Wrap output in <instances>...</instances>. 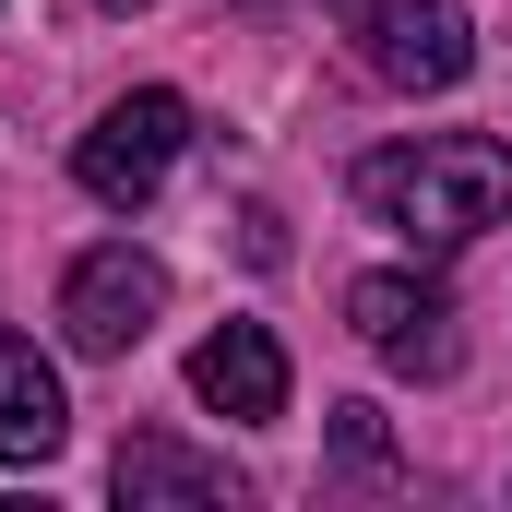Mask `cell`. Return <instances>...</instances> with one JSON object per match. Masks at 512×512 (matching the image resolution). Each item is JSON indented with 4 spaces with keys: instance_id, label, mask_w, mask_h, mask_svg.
<instances>
[{
    "instance_id": "1",
    "label": "cell",
    "mask_w": 512,
    "mask_h": 512,
    "mask_svg": "<svg viewBox=\"0 0 512 512\" xmlns=\"http://www.w3.org/2000/svg\"><path fill=\"white\" fill-rule=\"evenodd\" d=\"M358 215L393 227L405 251H465V239L512 227V143H489V131L382 143V155H358Z\"/></svg>"
},
{
    "instance_id": "2",
    "label": "cell",
    "mask_w": 512,
    "mask_h": 512,
    "mask_svg": "<svg viewBox=\"0 0 512 512\" xmlns=\"http://www.w3.org/2000/svg\"><path fill=\"white\" fill-rule=\"evenodd\" d=\"M179 143H191V108L167 96V84H131L108 120L72 143V179L108 203V215H143L155 191H167V167H179Z\"/></svg>"
},
{
    "instance_id": "3",
    "label": "cell",
    "mask_w": 512,
    "mask_h": 512,
    "mask_svg": "<svg viewBox=\"0 0 512 512\" xmlns=\"http://www.w3.org/2000/svg\"><path fill=\"white\" fill-rule=\"evenodd\" d=\"M155 310H167V262L108 239V251H84L60 274V334L84 346V358H131L143 334H155Z\"/></svg>"
},
{
    "instance_id": "4",
    "label": "cell",
    "mask_w": 512,
    "mask_h": 512,
    "mask_svg": "<svg viewBox=\"0 0 512 512\" xmlns=\"http://www.w3.org/2000/svg\"><path fill=\"white\" fill-rule=\"evenodd\" d=\"M346 24H358L370 72L405 84V96H441V84L477 72V24H465V0H346Z\"/></svg>"
},
{
    "instance_id": "5",
    "label": "cell",
    "mask_w": 512,
    "mask_h": 512,
    "mask_svg": "<svg viewBox=\"0 0 512 512\" xmlns=\"http://www.w3.org/2000/svg\"><path fill=\"white\" fill-rule=\"evenodd\" d=\"M346 322L370 334V358L405 382H441L453 370V286L441 274H358L346 286Z\"/></svg>"
},
{
    "instance_id": "6",
    "label": "cell",
    "mask_w": 512,
    "mask_h": 512,
    "mask_svg": "<svg viewBox=\"0 0 512 512\" xmlns=\"http://www.w3.org/2000/svg\"><path fill=\"white\" fill-rule=\"evenodd\" d=\"M191 393H203L215 417L262 429V417H286V346H274L262 322H215V334L191 346Z\"/></svg>"
},
{
    "instance_id": "7",
    "label": "cell",
    "mask_w": 512,
    "mask_h": 512,
    "mask_svg": "<svg viewBox=\"0 0 512 512\" xmlns=\"http://www.w3.org/2000/svg\"><path fill=\"white\" fill-rule=\"evenodd\" d=\"M60 429H72L60 370L36 358V334H0V465H48V453H60Z\"/></svg>"
},
{
    "instance_id": "8",
    "label": "cell",
    "mask_w": 512,
    "mask_h": 512,
    "mask_svg": "<svg viewBox=\"0 0 512 512\" xmlns=\"http://www.w3.org/2000/svg\"><path fill=\"white\" fill-rule=\"evenodd\" d=\"M108 489H120L131 512L143 501H239V465H227V453H191V441H167V429H131L120 465H108Z\"/></svg>"
},
{
    "instance_id": "9",
    "label": "cell",
    "mask_w": 512,
    "mask_h": 512,
    "mask_svg": "<svg viewBox=\"0 0 512 512\" xmlns=\"http://www.w3.org/2000/svg\"><path fill=\"white\" fill-rule=\"evenodd\" d=\"M334 453H346L358 477H382V465H393V441H382V405H334Z\"/></svg>"
},
{
    "instance_id": "10",
    "label": "cell",
    "mask_w": 512,
    "mask_h": 512,
    "mask_svg": "<svg viewBox=\"0 0 512 512\" xmlns=\"http://www.w3.org/2000/svg\"><path fill=\"white\" fill-rule=\"evenodd\" d=\"M96 12H143V0H96Z\"/></svg>"
}]
</instances>
